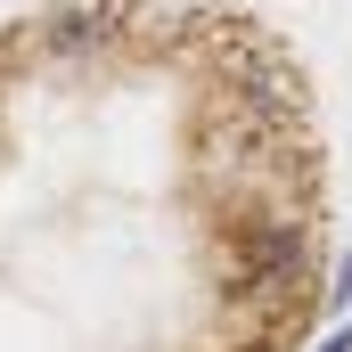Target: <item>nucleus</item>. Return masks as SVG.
I'll return each mask as SVG.
<instances>
[{
    "instance_id": "obj_1",
    "label": "nucleus",
    "mask_w": 352,
    "mask_h": 352,
    "mask_svg": "<svg viewBox=\"0 0 352 352\" xmlns=\"http://www.w3.org/2000/svg\"><path fill=\"white\" fill-rule=\"evenodd\" d=\"M336 131L246 0L0 16V352H311Z\"/></svg>"
}]
</instances>
